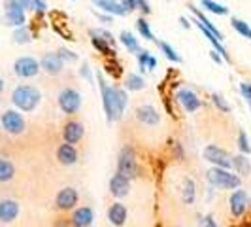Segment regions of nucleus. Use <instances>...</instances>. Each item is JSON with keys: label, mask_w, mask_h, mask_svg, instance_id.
Instances as JSON below:
<instances>
[{"label": "nucleus", "mask_w": 251, "mask_h": 227, "mask_svg": "<svg viewBox=\"0 0 251 227\" xmlns=\"http://www.w3.org/2000/svg\"><path fill=\"white\" fill-rule=\"evenodd\" d=\"M138 66H140V74H144L146 70H148V63H150V57H151V53L150 51H146V50H140L138 53Z\"/></svg>", "instance_id": "38"}, {"label": "nucleus", "mask_w": 251, "mask_h": 227, "mask_svg": "<svg viewBox=\"0 0 251 227\" xmlns=\"http://www.w3.org/2000/svg\"><path fill=\"white\" fill-rule=\"evenodd\" d=\"M240 227H242V226H240Z\"/></svg>", "instance_id": "54"}, {"label": "nucleus", "mask_w": 251, "mask_h": 227, "mask_svg": "<svg viewBox=\"0 0 251 227\" xmlns=\"http://www.w3.org/2000/svg\"><path fill=\"white\" fill-rule=\"evenodd\" d=\"M83 135H85V127H83L81 121L70 119V121L64 123V127H63L64 142H68V144H77L79 140L83 139Z\"/></svg>", "instance_id": "14"}, {"label": "nucleus", "mask_w": 251, "mask_h": 227, "mask_svg": "<svg viewBox=\"0 0 251 227\" xmlns=\"http://www.w3.org/2000/svg\"><path fill=\"white\" fill-rule=\"evenodd\" d=\"M189 10L195 13V17H197V19L201 21L202 25H204L206 28H208V30H210V32H214L217 40H221V42H223V32H221V30H219V28H217V27H215L214 23H212V21H210V19H208V17L204 15V12H201L199 8H195L193 4H189Z\"/></svg>", "instance_id": "23"}, {"label": "nucleus", "mask_w": 251, "mask_h": 227, "mask_svg": "<svg viewBox=\"0 0 251 227\" xmlns=\"http://www.w3.org/2000/svg\"><path fill=\"white\" fill-rule=\"evenodd\" d=\"M179 23H181V27H183V28H191V23H189L187 17H179Z\"/></svg>", "instance_id": "50"}, {"label": "nucleus", "mask_w": 251, "mask_h": 227, "mask_svg": "<svg viewBox=\"0 0 251 227\" xmlns=\"http://www.w3.org/2000/svg\"><path fill=\"white\" fill-rule=\"evenodd\" d=\"M136 117H138L140 121L144 123V125H159V121H161V114L157 112V108L155 106H151V104H142L136 108Z\"/></svg>", "instance_id": "17"}, {"label": "nucleus", "mask_w": 251, "mask_h": 227, "mask_svg": "<svg viewBox=\"0 0 251 227\" xmlns=\"http://www.w3.org/2000/svg\"><path fill=\"white\" fill-rule=\"evenodd\" d=\"M240 95L244 97V101L251 104V82H242L240 84Z\"/></svg>", "instance_id": "40"}, {"label": "nucleus", "mask_w": 251, "mask_h": 227, "mask_svg": "<svg viewBox=\"0 0 251 227\" xmlns=\"http://www.w3.org/2000/svg\"><path fill=\"white\" fill-rule=\"evenodd\" d=\"M212 102L217 106V110H221L223 114L230 112V104L225 101V97H223V95H219V93H212Z\"/></svg>", "instance_id": "36"}, {"label": "nucleus", "mask_w": 251, "mask_h": 227, "mask_svg": "<svg viewBox=\"0 0 251 227\" xmlns=\"http://www.w3.org/2000/svg\"><path fill=\"white\" fill-rule=\"evenodd\" d=\"M79 201V193L75 191L74 188H63L59 193H57V197H55V206H57V210H61V212H70V210H74L75 204Z\"/></svg>", "instance_id": "10"}, {"label": "nucleus", "mask_w": 251, "mask_h": 227, "mask_svg": "<svg viewBox=\"0 0 251 227\" xmlns=\"http://www.w3.org/2000/svg\"><path fill=\"white\" fill-rule=\"evenodd\" d=\"M13 2H15L19 8H23L25 12L26 10H32V12H34V0H13Z\"/></svg>", "instance_id": "44"}, {"label": "nucleus", "mask_w": 251, "mask_h": 227, "mask_svg": "<svg viewBox=\"0 0 251 227\" xmlns=\"http://www.w3.org/2000/svg\"><path fill=\"white\" fill-rule=\"evenodd\" d=\"M136 10L144 13V15H150L151 13V6L148 0H136Z\"/></svg>", "instance_id": "42"}, {"label": "nucleus", "mask_w": 251, "mask_h": 227, "mask_svg": "<svg viewBox=\"0 0 251 227\" xmlns=\"http://www.w3.org/2000/svg\"><path fill=\"white\" fill-rule=\"evenodd\" d=\"M95 222V212L91 206H79L70 216V226L72 227H91Z\"/></svg>", "instance_id": "16"}, {"label": "nucleus", "mask_w": 251, "mask_h": 227, "mask_svg": "<svg viewBox=\"0 0 251 227\" xmlns=\"http://www.w3.org/2000/svg\"><path fill=\"white\" fill-rule=\"evenodd\" d=\"M155 68H157V59H155V57L151 55V57H150V63H148V70H155Z\"/></svg>", "instance_id": "49"}, {"label": "nucleus", "mask_w": 251, "mask_h": 227, "mask_svg": "<svg viewBox=\"0 0 251 227\" xmlns=\"http://www.w3.org/2000/svg\"><path fill=\"white\" fill-rule=\"evenodd\" d=\"M40 70H42V66H40V61H36L34 57H19V59H15V63H13V72L15 76H19V78H34V76L40 74Z\"/></svg>", "instance_id": "7"}, {"label": "nucleus", "mask_w": 251, "mask_h": 227, "mask_svg": "<svg viewBox=\"0 0 251 227\" xmlns=\"http://www.w3.org/2000/svg\"><path fill=\"white\" fill-rule=\"evenodd\" d=\"M57 159L61 165H66V167H72V165L77 163V150H75L74 144H68L64 142L57 148Z\"/></svg>", "instance_id": "19"}, {"label": "nucleus", "mask_w": 251, "mask_h": 227, "mask_svg": "<svg viewBox=\"0 0 251 227\" xmlns=\"http://www.w3.org/2000/svg\"><path fill=\"white\" fill-rule=\"evenodd\" d=\"M197 197V188H195V182L191 178H183V184H181V199L185 204H193Z\"/></svg>", "instance_id": "26"}, {"label": "nucleus", "mask_w": 251, "mask_h": 227, "mask_svg": "<svg viewBox=\"0 0 251 227\" xmlns=\"http://www.w3.org/2000/svg\"><path fill=\"white\" fill-rule=\"evenodd\" d=\"M79 76H81V78H85L89 84H93V82H95V76H93L91 66H89L87 63H81V66H79Z\"/></svg>", "instance_id": "41"}, {"label": "nucleus", "mask_w": 251, "mask_h": 227, "mask_svg": "<svg viewBox=\"0 0 251 227\" xmlns=\"http://www.w3.org/2000/svg\"><path fill=\"white\" fill-rule=\"evenodd\" d=\"M0 125L2 129L8 133V135H21L25 133V117L17 110H6V112L0 115Z\"/></svg>", "instance_id": "6"}, {"label": "nucleus", "mask_w": 251, "mask_h": 227, "mask_svg": "<svg viewBox=\"0 0 251 227\" xmlns=\"http://www.w3.org/2000/svg\"><path fill=\"white\" fill-rule=\"evenodd\" d=\"M202 227H219V226L215 224V220L212 218V216H206L204 222H202Z\"/></svg>", "instance_id": "47"}, {"label": "nucleus", "mask_w": 251, "mask_h": 227, "mask_svg": "<svg viewBox=\"0 0 251 227\" xmlns=\"http://www.w3.org/2000/svg\"><path fill=\"white\" fill-rule=\"evenodd\" d=\"M4 91V80H2V76H0V93Z\"/></svg>", "instance_id": "51"}, {"label": "nucleus", "mask_w": 251, "mask_h": 227, "mask_svg": "<svg viewBox=\"0 0 251 227\" xmlns=\"http://www.w3.org/2000/svg\"><path fill=\"white\" fill-rule=\"evenodd\" d=\"M176 101L179 102V104H181V108H183L185 112H189V114L197 112V110L202 106V101L199 99V95H197L193 89H189V87L177 89Z\"/></svg>", "instance_id": "11"}, {"label": "nucleus", "mask_w": 251, "mask_h": 227, "mask_svg": "<svg viewBox=\"0 0 251 227\" xmlns=\"http://www.w3.org/2000/svg\"><path fill=\"white\" fill-rule=\"evenodd\" d=\"M230 163L236 169V174H240V176H250L251 174V161L248 159L246 153H238V155L230 157Z\"/></svg>", "instance_id": "22"}, {"label": "nucleus", "mask_w": 251, "mask_h": 227, "mask_svg": "<svg viewBox=\"0 0 251 227\" xmlns=\"http://www.w3.org/2000/svg\"><path fill=\"white\" fill-rule=\"evenodd\" d=\"M144 87H146V80H144V76L142 74L130 72V74L126 76V80H125L126 91H142Z\"/></svg>", "instance_id": "27"}, {"label": "nucleus", "mask_w": 251, "mask_h": 227, "mask_svg": "<svg viewBox=\"0 0 251 227\" xmlns=\"http://www.w3.org/2000/svg\"><path fill=\"white\" fill-rule=\"evenodd\" d=\"M34 12L38 15H44V13L48 12V4H46V0H34Z\"/></svg>", "instance_id": "43"}, {"label": "nucleus", "mask_w": 251, "mask_h": 227, "mask_svg": "<svg viewBox=\"0 0 251 227\" xmlns=\"http://www.w3.org/2000/svg\"><path fill=\"white\" fill-rule=\"evenodd\" d=\"M248 206H250V197H248V193H246L244 189H234L232 195H230V199H228L230 214L234 216V218H242V216L246 214Z\"/></svg>", "instance_id": "12"}, {"label": "nucleus", "mask_w": 251, "mask_h": 227, "mask_svg": "<svg viewBox=\"0 0 251 227\" xmlns=\"http://www.w3.org/2000/svg\"><path fill=\"white\" fill-rule=\"evenodd\" d=\"M210 57H212V61H214V63L223 64V57H221V55H219V53H217V51H215V50L210 51Z\"/></svg>", "instance_id": "48"}, {"label": "nucleus", "mask_w": 251, "mask_h": 227, "mask_svg": "<svg viewBox=\"0 0 251 227\" xmlns=\"http://www.w3.org/2000/svg\"><path fill=\"white\" fill-rule=\"evenodd\" d=\"M89 34L100 36L102 40H106L110 46H113V48H115V36H113L110 30H106V28H91V30H89Z\"/></svg>", "instance_id": "35"}, {"label": "nucleus", "mask_w": 251, "mask_h": 227, "mask_svg": "<svg viewBox=\"0 0 251 227\" xmlns=\"http://www.w3.org/2000/svg\"><path fill=\"white\" fill-rule=\"evenodd\" d=\"M57 53H59V57L63 59L64 63H75L77 61V53H74V51L68 50V48H61Z\"/></svg>", "instance_id": "39"}, {"label": "nucleus", "mask_w": 251, "mask_h": 227, "mask_svg": "<svg viewBox=\"0 0 251 227\" xmlns=\"http://www.w3.org/2000/svg\"><path fill=\"white\" fill-rule=\"evenodd\" d=\"M117 172L126 176L128 180L138 176V159H136V153L130 146H125L123 150L119 151V155H117Z\"/></svg>", "instance_id": "4"}, {"label": "nucleus", "mask_w": 251, "mask_h": 227, "mask_svg": "<svg viewBox=\"0 0 251 227\" xmlns=\"http://www.w3.org/2000/svg\"><path fill=\"white\" fill-rule=\"evenodd\" d=\"M121 4H123V8L126 10V13L136 10V0H121Z\"/></svg>", "instance_id": "46"}, {"label": "nucleus", "mask_w": 251, "mask_h": 227, "mask_svg": "<svg viewBox=\"0 0 251 227\" xmlns=\"http://www.w3.org/2000/svg\"><path fill=\"white\" fill-rule=\"evenodd\" d=\"M97 82L100 85L102 93V106H104V114L108 117V121H119L123 117L126 104H128V97H126V89L121 87H112L104 82V76L97 72Z\"/></svg>", "instance_id": "1"}, {"label": "nucleus", "mask_w": 251, "mask_h": 227, "mask_svg": "<svg viewBox=\"0 0 251 227\" xmlns=\"http://www.w3.org/2000/svg\"><path fill=\"white\" fill-rule=\"evenodd\" d=\"M13 176H15V167H13L12 161L0 159V182L6 184V182L13 180Z\"/></svg>", "instance_id": "28"}, {"label": "nucleus", "mask_w": 251, "mask_h": 227, "mask_svg": "<svg viewBox=\"0 0 251 227\" xmlns=\"http://www.w3.org/2000/svg\"><path fill=\"white\" fill-rule=\"evenodd\" d=\"M119 42L125 46L128 53H138V51L142 50V48H140L138 38L134 36L132 32H128V30H123V32L119 34Z\"/></svg>", "instance_id": "25"}, {"label": "nucleus", "mask_w": 251, "mask_h": 227, "mask_svg": "<svg viewBox=\"0 0 251 227\" xmlns=\"http://www.w3.org/2000/svg\"><path fill=\"white\" fill-rule=\"evenodd\" d=\"M91 36V44H93V48L102 53L104 57H108V59H112V57H117V51H113V46H110L106 40H102L100 36H95V34H89Z\"/></svg>", "instance_id": "24"}, {"label": "nucleus", "mask_w": 251, "mask_h": 227, "mask_svg": "<svg viewBox=\"0 0 251 227\" xmlns=\"http://www.w3.org/2000/svg\"><path fill=\"white\" fill-rule=\"evenodd\" d=\"M59 108L63 110V114L66 115H74V114L79 112V108H81V95H79V91L74 87H64L61 93H59Z\"/></svg>", "instance_id": "5"}, {"label": "nucleus", "mask_w": 251, "mask_h": 227, "mask_svg": "<svg viewBox=\"0 0 251 227\" xmlns=\"http://www.w3.org/2000/svg\"><path fill=\"white\" fill-rule=\"evenodd\" d=\"M4 21H6V25L10 27H23L26 23V12L23 8H19L13 0H6L4 2Z\"/></svg>", "instance_id": "9"}, {"label": "nucleus", "mask_w": 251, "mask_h": 227, "mask_svg": "<svg viewBox=\"0 0 251 227\" xmlns=\"http://www.w3.org/2000/svg\"><path fill=\"white\" fill-rule=\"evenodd\" d=\"M12 102L19 112H34L42 102V93L34 85H17L12 93Z\"/></svg>", "instance_id": "2"}, {"label": "nucleus", "mask_w": 251, "mask_h": 227, "mask_svg": "<svg viewBox=\"0 0 251 227\" xmlns=\"http://www.w3.org/2000/svg\"><path fill=\"white\" fill-rule=\"evenodd\" d=\"M40 66H42L44 72H48V74H51V76H57L64 70V61L59 57V53L51 51V53H46V55L40 59Z\"/></svg>", "instance_id": "13"}, {"label": "nucleus", "mask_w": 251, "mask_h": 227, "mask_svg": "<svg viewBox=\"0 0 251 227\" xmlns=\"http://www.w3.org/2000/svg\"><path fill=\"white\" fill-rule=\"evenodd\" d=\"M206 178L210 186L217 189H238L242 186V178L238 174L230 172L228 169H221V167H212L206 172Z\"/></svg>", "instance_id": "3"}, {"label": "nucleus", "mask_w": 251, "mask_h": 227, "mask_svg": "<svg viewBox=\"0 0 251 227\" xmlns=\"http://www.w3.org/2000/svg\"><path fill=\"white\" fill-rule=\"evenodd\" d=\"M104 68L113 76V78H119L121 76V66L117 64V57H112V59H108L106 64H104Z\"/></svg>", "instance_id": "37"}, {"label": "nucleus", "mask_w": 251, "mask_h": 227, "mask_svg": "<svg viewBox=\"0 0 251 227\" xmlns=\"http://www.w3.org/2000/svg\"><path fill=\"white\" fill-rule=\"evenodd\" d=\"M4 2H6V0H4Z\"/></svg>", "instance_id": "52"}, {"label": "nucleus", "mask_w": 251, "mask_h": 227, "mask_svg": "<svg viewBox=\"0 0 251 227\" xmlns=\"http://www.w3.org/2000/svg\"><path fill=\"white\" fill-rule=\"evenodd\" d=\"M250 204H251V202H250Z\"/></svg>", "instance_id": "53"}, {"label": "nucleus", "mask_w": 251, "mask_h": 227, "mask_svg": "<svg viewBox=\"0 0 251 227\" xmlns=\"http://www.w3.org/2000/svg\"><path fill=\"white\" fill-rule=\"evenodd\" d=\"M17 216H19V202L13 199L0 201V222L2 224H12Z\"/></svg>", "instance_id": "18"}, {"label": "nucleus", "mask_w": 251, "mask_h": 227, "mask_svg": "<svg viewBox=\"0 0 251 227\" xmlns=\"http://www.w3.org/2000/svg\"><path fill=\"white\" fill-rule=\"evenodd\" d=\"M230 25H232V28H234L238 34H242L244 38H250V40H251V27L248 25L244 19L232 17V19H230Z\"/></svg>", "instance_id": "33"}, {"label": "nucleus", "mask_w": 251, "mask_h": 227, "mask_svg": "<svg viewBox=\"0 0 251 227\" xmlns=\"http://www.w3.org/2000/svg\"><path fill=\"white\" fill-rule=\"evenodd\" d=\"M136 28H138V32H140V36L142 38H146L148 42H159L157 38H155V34H153V30H151V27L150 23L146 21V17H140L138 21H136Z\"/></svg>", "instance_id": "31"}, {"label": "nucleus", "mask_w": 251, "mask_h": 227, "mask_svg": "<svg viewBox=\"0 0 251 227\" xmlns=\"http://www.w3.org/2000/svg\"><path fill=\"white\" fill-rule=\"evenodd\" d=\"M236 144H238V150L240 153H246V155H250L251 153V144H250V139H248V135H246V131H238V140H236Z\"/></svg>", "instance_id": "34"}, {"label": "nucleus", "mask_w": 251, "mask_h": 227, "mask_svg": "<svg viewBox=\"0 0 251 227\" xmlns=\"http://www.w3.org/2000/svg\"><path fill=\"white\" fill-rule=\"evenodd\" d=\"M108 189L115 199H123L128 195V189H130V180L119 172H115L112 178H110V184H108Z\"/></svg>", "instance_id": "15"}, {"label": "nucleus", "mask_w": 251, "mask_h": 227, "mask_svg": "<svg viewBox=\"0 0 251 227\" xmlns=\"http://www.w3.org/2000/svg\"><path fill=\"white\" fill-rule=\"evenodd\" d=\"M126 216H128V212H126L125 204H121V202H113L112 206L108 208V220H110V224L113 227L125 226Z\"/></svg>", "instance_id": "21"}, {"label": "nucleus", "mask_w": 251, "mask_h": 227, "mask_svg": "<svg viewBox=\"0 0 251 227\" xmlns=\"http://www.w3.org/2000/svg\"><path fill=\"white\" fill-rule=\"evenodd\" d=\"M97 17H99V21L104 23V25H112V21H113V15L104 13V12H97Z\"/></svg>", "instance_id": "45"}, {"label": "nucleus", "mask_w": 251, "mask_h": 227, "mask_svg": "<svg viewBox=\"0 0 251 227\" xmlns=\"http://www.w3.org/2000/svg\"><path fill=\"white\" fill-rule=\"evenodd\" d=\"M202 155H204V159H206L208 163H212L214 167H221V169H230V167H232V163H230V155H228L223 148L215 146V144L206 146L204 151H202Z\"/></svg>", "instance_id": "8"}, {"label": "nucleus", "mask_w": 251, "mask_h": 227, "mask_svg": "<svg viewBox=\"0 0 251 227\" xmlns=\"http://www.w3.org/2000/svg\"><path fill=\"white\" fill-rule=\"evenodd\" d=\"M201 6L210 13H215V15H228V8L215 2V0H201Z\"/></svg>", "instance_id": "29"}, {"label": "nucleus", "mask_w": 251, "mask_h": 227, "mask_svg": "<svg viewBox=\"0 0 251 227\" xmlns=\"http://www.w3.org/2000/svg\"><path fill=\"white\" fill-rule=\"evenodd\" d=\"M32 40V32H30V28L26 25L23 27H17L15 30H13V42L15 44H19V46H25Z\"/></svg>", "instance_id": "30"}, {"label": "nucleus", "mask_w": 251, "mask_h": 227, "mask_svg": "<svg viewBox=\"0 0 251 227\" xmlns=\"http://www.w3.org/2000/svg\"><path fill=\"white\" fill-rule=\"evenodd\" d=\"M157 46H159V50L166 55V59H168V61H172V63H176V64L181 63V57L177 55V51L174 50V48H172L168 42H157Z\"/></svg>", "instance_id": "32"}, {"label": "nucleus", "mask_w": 251, "mask_h": 227, "mask_svg": "<svg viewBox=\"0 0 251 227\" xmlns=\"http://www.w3.org/2000/svg\"><path fill=\"white\" fill-rule=\"evenodd\" d=\"M93 4H95L97 8H100V12H104V13L117 15V17L126 15V10L123 8L121 0H93Z\"/></svg>", "instance_id": "20"}]
</instances>
